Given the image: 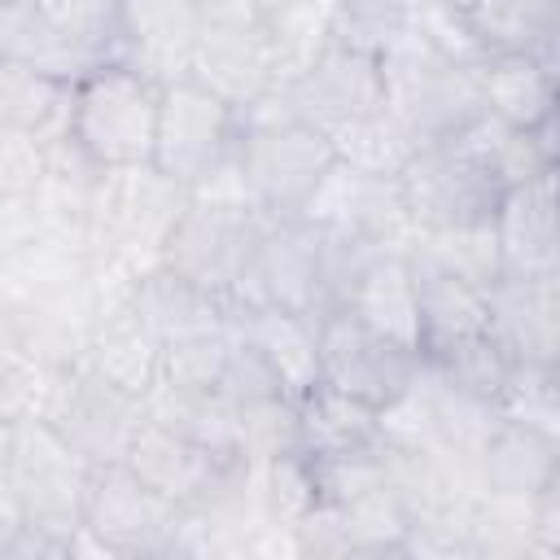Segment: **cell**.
Segmentation results:
<instances>
[{
	"instance_id": "obj_14",
	"label": "cell",
	"mask_w": 560,
	"mask_h": 560,
	"mask_svg": "<svg viewBox=\"0 0 560 560\" xmlns=\"http://www.w3.org/2000/svg\"><path fill=\"white\" fill-rule=\"evenodd\" d=\"M315 228L302 219H280L262 232L245 276L232 289V311L280 306L293 315H319V280H315Z\"/></svg>"
},
{
	"instance_id": "obj_30",
	"label": "cell",
	"mask_w": 560,
	"mask_h": 560,
	"mask_svg": "<svg viewBox=\"0 0 560 560\" xmlns=\"http://www.w3.org/2000/svg\"><path fill=\"white\" fill-rule=\"evenodd\" d=\"M328 144H332V158L337 162H350L368 175H381V179H394L402 171V162L420 149L411 140V131L381 105L372 114H359L341 127L328 131Z\"/></svg>"
},
{
	"instance_id": "obj_13",
	"label": "cell",
	"mask_w": 560,
	"mask_h": 560,
	"mask_svg": "<svg viewBox=\"0 0 560 560\" xmlns=\"http://www.w3.org/2000/svg\"><path fill=\"white\" fill-rule=\"evenodd\" d=\"M302 223L311 228H324V232H354V236H368L385 249H407L411 245V223L402 214V201H398V188L394 179H381V175H368L350 162H337L319 175L315 192L306 197Z\"/></svg>"
},
{
	"instance_id": "obj_15",
	"label": "cell",
	"mask_w": 560,
	"mask_h": 560,
	"mask_svg": "<svg viewBox=\"0 0 560 560\" xmlns=\"http://www.w3.org/2000/svg\"><path fill=\"white\" fill-rule=\"evenodd\" d=\"M197 35H201L197 0H118L114 61H122L158 83L188 79Z\"/></svg>"
},
{
	"instance_id": "obj_25",
	"label": "cell",
	"mask_w": 560,
	"mask_h": 560,
	"mask_svg": "<svg viewBox=\"0 0 560 560\" xmlns=\"http://www.w3.org/2000/svg\"><path fill=\"white\" fill-rule=\"evenodd\" d=\"M477 88H481L486 114L503 118L508 127L538 131L551 122L556 83H551V61H542V57H529V52L486 57L477 66Z\"/></svg>"
},
{
	"instance_id": "obj_21",
	"label": "cell",
	"mask_w": 560,
	"mask_h": 560,
	"mask_svg": "<svg viewBox=\"0 0 560 560\" xmlns=\"http://www.w3.org/2000/svg\"><path fill=\"white\" fill-rule=\"evenodd\" d=\"M556 438L516 424V420H494L490 438L477 451V481L490 494H542L551 486H560V455H556Z\"/></svg>"
},
{
	"instance_id": "obj_23",
	"label": "cell",
	"mask_w": 560,
	"mask_h": 560,
	"mask_svg": "<svg viewBox=\"0 0 560 560\" xmlns=\"http://www.w3.org/2000/svg\"><path fill=\"white\" fill-rule=\"evenodd\" d=\"M346 311L363 319L376 337L420 354V306H416V284L407 267V249H381L368 271L359 276Z\"/></svg>"
},
{
	"instance_id": "obj_32",
	"label": "cell",
	"mask_w": 560,
	"mask_h": 560,
	"mask_svg": "<svg viewBox=\"0 0 560 560\" xmlns=\"http://www.w3.org/2000/svg\"><path fill=\"white\" fill-rule=\"evenodd\" d=\"M424 363L451 389H459L468 398H481L490 407L499 402V394H503V385L512 376V359L490 332H477V337H464V341H455V346H446L438 354H424Z\"/></svg>"
},
{
	"instance_id": "obj_22",
	"label": "cell",
	"mask_w": 560,
	"mask_h": 560,
	"mask_svg": "<svg viewBox=\"0 0 560 560\" xmlns=\"http://www.w3.org/2000/svg\"><path fill=\"white\" fill-rule=\"evenodd\" d=\"M232 328L241 341H249L262 363L276 372L280 389L298 402L306 389L319 385V350H315V319L280 311V306H254L232 311Z\"/></svg>"
},
{
	"instance_id": "obj_41",
	"label": "cell",
	"mask_w": 560,
	"mask_h": 560,
	"mask_svg": "<svg viewBox=\"0 0 560 560\" xmlns=\"http://www.w3.org/2000/svg\"><path fill=\"white\" fill-rule=\"evenodd\" d=\"M9 451H13V424H0V499H4V481H9Z\"/></svg>"
},
{
	"instance_id": "obj_24",
	"label": "cell",
	"mask_w": 560,
	"mask_h": 560,
	"mask_svg": "<svg viewBox=\"0 0 560 560\" xmlns=\"http://www.w3.org/2000/svg\"><path fill=\"white\" fill-rule=\"evenodd\" d=\"M79 363L92 368L96 376H105L109 385H118L122 394L149 398L158 389V372H162V341L131 315V306H118L96 319Z\"/></svg>"
},
{
	"instance_id": "obj_19",
	"label": "cell",
	"mask_w": 560,
	"mask_h": 560,
	"mask_svg": "<svg viewBox=\"0 0 560 560\" xmlns=\"http://www.w3.org/2000/svg\"><path fill=\"white\" fill-rule=\"evenodd\" d=\"M127 306H131V315H136L162 346H166V341H184V337H201V332H219V328L232 324L228 298H219V293H210V289L184 280L179 271H171V267H162V262L149 267V271L136 280Z\"/></svg>"
},
{
	"instance_id": "obj_7",
	"label": "cell",
	"mask_w": 560,
	"mask_h": 560,
	"mask_svg": "<svg viewBox=\"0 0 560 560\" xmlns=\"http://www.w3.org/2000/svg\"><path fill=\"white\" fill-rule=\"evenodd\" d=\"M35 416L88 464H118L144 420V398L122 394L83 363H66L48 372Z\"/></svg>"
},
{
	"instance_id": "obj_37",
	"label": "cell",
	"mask_w": 560,
	"mask_h": 560,
	"mask_svg": "<svg viewBox=\"0 0 560 560\" xmlns=\"http://www.w3.org/2000/svg\"><path fill=\"white\" fill-rule=\"evenodd\" d=\"M48 26H57L66 39L101 52L114 61L118 44V0H31Z\"/></svg>"
},
{
	"instance_id": "obj_17",
	"label": "cell",
	"mask_w": 560,
	"mask_h": 560,
	"mask_svg": "<svg viewBox=\"0 0 560 560\" xmlns=\"http://www.w3.org/2000/svg\"><path fill=\"white\" fill-rule=\"evenodd\" d=\"M188 79H197L201 88L223 96L236 114L249 109L254 101H262L276 88V74H271V57H267L258 22H245V26L201 22V35H197V48L188 61Z\"/></svg>"
},
{
	"instance_id": "obj_31",
	"label": "cell",
	"mask_w": 560,
	"mask_h": 560,
	"mask_svg": "<svg viewBox=\"0 0 560 560\" xmlns=\"http://www.w3.org/2000/svg\"><path fill=\"white\" fill-rule=\"evenodd\" d=\"M254 481H258V490H254L258 512L276 529L293 534V525L319 508V472H315V459L302 446L254 464Z\"/></svg>"
},
{
	"instance_id": "obj_18",
	"label": "cell",
	"mask_w": 560,
	"mask_h": 560,
	"mask_svg": "<svg viewBox=\"0 0 560 560\" xmlns=\"http://www.w3.org/2000/svg\"><path fill=\"white\" fill-rule=\"evenodd\" d=\"M490 324L486 332L508 350L512 363H547L556 368V276L551 280H521L503 276L486 293Z\"/></svg>"
},
{
	"instance_id": "obj_3",
	"label": "cell",
	"mask_w": 560,
	"mask_h": 560,
	"mask_svg": "<svg viewBox=\"0 0 560 560\" xmlns=\"http://www.w3.org/2000/svg\"><path fill=\"white\" fill-rule=\"evenodd\" d=\"M381 83H385V109L411 131L416 144L451 140L486 109L477 70L442 57L411 26L381 52Z\"/></svg>"
},
{
	"instance_id": "obj_20",
	"label": "cell",
	"mask_w": 560,
	"mask_h": 560,
	"mask_svg": "<svg viewBox=\"0 0 560 560\" xmlns=\"http://www.w3.org/2000/svg\"><path fill=\"white\" fill-rule=\"evenodd\" d=\"M407 267H411V284H416V306H420V359L438 354L464 337L486 332L490 311H486V293L464 284L459 276L442 271L429 254H420L416 245H407Z\"/></svg>"
},
{
	"instance_id": "obj_16",
	"label": "cell",
	"mask_w": 560,
	"mask_h": 560,
	"mask_svg": "<svg viewBox=\"0 0 560 560\" xmlns=\"http://www.w3.org/2000/svg\"><path fill=\"white\" fill-rule=\"evenodd\" d=\"M490 228L499 241L503 276L551 280L560 267V254H556V171L503 188Z\"/></svg>"
},
{
	"instance_id": "obj_26",
	"label": "cell",
	"mask_w": 560,
	"mask_h": 560,
	"mask_svg": "<svg viewBox=\"0 0 560 560\" xmlns=\"http://www.w3.org/2000/svg\"><path fill=\"white\" fill-rule=\"evenodd\" d=\"M0 57L22 61L61 83H79L92 66L105 61L101 52L66 39L57 26H48L31 0H0Z\"/></svg>"
},
{
	"instance_id": "obj_33",
	"label": "cell",
	"mask_w": 560,
	"mask_h": 560,
	"mask_svg": "<svg viewBox=\"0 0 560 560\" xmlns=\"http://www.w3.org/2000/svg\"><path fill=\"white\" fill-rule=\"evenodd\" d=\"M411 245L420 254H429L442 271L459 276L464 284H472L481 293H490L503 280V258H499V241H494L490 223L451 228V232H420V236H411Z\"/></svg>"
},
{
	"instance_id": "obj_38",
	"label": "cell",
	"mask_w": 560,
	"mask_h": 560,
	"mask_svg": "<svg viewBox=\"0 0 560 560\" xmlns=\"http://www.w3.org/2000/svg\"><path fill=\"white\" fill-rule=\"evenodd\" d=\"M214 394H219L232 411H245V407L267 402V398H289V394L280 389L276 372L262 363V354H258L249 341L236 337V328H232V350H228V363H223V372H219Z\"/></svg>"
},
{
	"instance_id": "obj_28",
	"label": "cell",
	"mask_w": 560,
	"mask_h": 560,
	"mask_svg": "<svg viewBox=\"0 0 560 560\" xmlns=\"http://www.w3.org/2000/svg\"><path fill=\"white\" fill-rule=\"evenodd\" d=\"M298 446L315 459H332V455H350V451H368L376 446V407L332 389V385H315L306 389L298 402Z\"/></svg>"
},
{
	"instance_id": "obj_6",
	"label": "cell",
	"mask_w": 560,
	"mask_h": 560,
	"mask_svg": "<svg viewBox=\"0 0 560 560\" xmlns=\"http://www.w3.org/2000/svg\"><path fill=\"white\" fill-rule=\"evenodd\" d=\"M394 188L416 232H451V228L490 223L503 197V184L494 179V171L455 140L420 144L394 175Z\"/></svg>"
},
{
	"instance_id": "obj_40",
	"label": "cell",
	"mask_w": 560,
	"mask_h": 560,
	"mask_svg": "<svg viewBox=\"0 0 560 560\" xmlns=\"http://www.w3.org/2000/svg\"><path fill=\"white\" fill-rule=\"evenodd\" d=\"M201 22H228V26H245L262 18V0H197Z\"/></svg>"
},
{
	"instance_id": "obj_39",
	"label": "cell",
	"mask_w": 560,
	"mask_h": 560,
	"mask_svg": "<svg viewBox=\"0 0 560 560\" xmlns=\"http://www.w3.org/2000/svg\"><path fill=\"white\" fill-rule=\"evenodd\" d=\"M39 179H44V140L0 127V201L35 197Z\"/></svg>"
},
{
	"instance_id": "obj_5",
	"label": "cell",
	"mask_w": 560,
	"mask_h": 560,
	"mask_svg": "<svg viewBox=\"0 0 560 560\" xmlns=\"http://www.w3.org/2000/svg\"><path fill=\"white\" fill-rule=\"evenodd\" d=\"M88 468L92 464L70 451L39 416L13 420L4 499L26 529L48 534L52 542H61V551H70V538L83 529Z\"/></svg>"
},
{
	"instance_id": "obj_27",
	"label": "cell",
	"mask_w": 560,
	"mask_h": 560,
	"mask_svg": "<svg viewBox=\"0 0 560 560\" xmlns=\"http://www.w3.org/2000/svg\"><path fill=\"white\" fill-rule=\"evenodd\" d=\"M486 57L529 52L551 61L556 0H451Z\"/></svg>"
},
{
	"instance_id": "obj_4",
	"label": "cell",
	"mask_w": 560,
	"mask_h": 560,
	"mask_svg": "<svg viewBox=\"0 0 560 560\" xmlns=\"http://www.w3.org/2000/svg\"><path fill=\"white\" fill-rule=\"evenodd\" d=\"M162 83L122 66L101 61L70 88V140L96 166L153 162Z\"/></svg>"
},
{
	"instance_id": "obj_2",
	"label": "cell",
	"mask_w": 560,
	"mask_h": 560,
	"mask_svg": "<svg viewBox=\"0 0 560 560\" xmlns=\"http://www.w3.org/2000/svg\"><path fill=\"white\" fill-rule=\"evenodd\" d=\"M236 162L254 206L267 219H298L319 175L332 166V144L319 127L284 114L280 92L271 88L262 101L241 109Z\"/></svg>"
},
{
	"instance_id": "obj_11",
	"label": "cell",
	"mask_w": 560,
	"mask_h": 560,
	"mask_svg": "<svg viewBox=\"0 0 560 560\" xmlns=\"http://www.w3.org/2000/svg\"><path fill=\"white\" fill-rule=\"evenodd\" d=\"M315 350H319V381L368 407H385L420 372V354L376 337L346 306L315 315Z\"/></svg>"
},
{
	"instance_id": "obj_35",
	"label": "cell",
	"mask_w": 560,
	"mask_h": 560,
	"mask_svg": "<svg viewBox=\"0 0 560 560\" xmlns=\"http://www.w3.org/2000/svg\"><path fill=\"white\" fill-rule=\"evenodd\" d=\"M407 31V13L398 0H332L328 9V39L359 48L381 61V52Z\"/></svg>"
},
{
	"instance_id": "obj_12",
	"label": "cell",
	"mask_w": 560,
	"mask_h": 560,
	"mask_svg": "<svg viewBox=\"0 0 560 560\" xmlns=\"http://www.w3.org/2000/svg\"><path fill=\"white\" fill-rule=\"evenodd\" d=\"M280 92V105L289 118L298 122H311L319 127L324 136L359 114H372L385 105V83H381V61L359 52V48H346V44H332L289 83H276Z\"/></svg>"
},
{
	"instance_id": "obj_9",
	"label": "cell",
	"mask_w": 560,
	"mask_h": 560,
	"mask_svg": "<svg viewBox=\"0 0 560 560\" xmlns=\"http://www.w3.org/2000/svg\"><path fill=\"white\" fill-rule=\"evenodd\" d=\"M241 136V114L201 88L197 79H171L162 83L158 101V131H153V166L192 188L201 175H210Z\"/></svg>"
},
{
	"instance_id": "obj_34",
	"label": "cell",
	"mask_w": 560,
	"mask_h": 560,
	"mask_svg": "<svg viewBox=\"0 0 560 560\" xmlns=\"http://www.w3.org/2000/svg\"><path fill=\"white\" fill-rule=\"evenodd\" d=\"M228 350H232V324L219 328V332L166 341V346H162L158 389H175V394H214L219 372H223V363H228Z\"/></svg>"
},
{
	"instance_id": "obj_29",
	"label": "cell",
	"mask_w": 560,
	"mask_h": 560,
	"mask_svg": "<svg viewBox=\"0 0 560 560\" xmlns=\"http://www.w3.org/2000/svg\"><path fill=\"white\" fill-rule=\"evenodd\" d=\"M70 88L22 61L0 57V127L39 136L44 144L70 131Z\"/></svg>"
},
{
	"instance_id": "obj_10",
	"label": "cell",
	"mask_w": 560,
	"mask_h": 560,
	"mask_svg": "<svg viewBox=\"0 0 560 560\" xmlns=\"http://www.w3.org/2000/svg\"><path fill=\"white\" fill-rule=\"evenodd\" d=\"M179 508L162 499L127 459L92 464L83 490V529L105 556H166Z\"/></svg>"
},
{
	"instance_id": "obj_1",
	"label": "cell",
	"mask_w": 560,
	"mask_h": 560,
	"mask_svg": "<svg viewBox=\"0 0 560 560\" xmlns=\"http://www.w3.org/2000/svg\"><path fill=\"white\" fill-rule=\"evenodd\" d=\"M188 188L166 179L153 162L140 166H101L88 192L83 254L88 262H114L131 276H144L162 262L166 232L175 228Z\"/></svg>"
},
{
	"instance_id": "obj_36",
	"label": "cell",
	"mask_w": 560,
	"mask_h": 560,
	"mask_svg": "<svg viewBox=\"0 0 560 560\" xmlns=\"http://www.w3.org/2000/svg\"><path fill=\"white\" fill-rule=\"evenodd\" d=\"M503 420L529 424L547 438H560V398H556V368L547 363H512V376L494 402Z\"/></svg>"
},
{
	"instance_id": "obj_8",
	"label": "cell",
	"mask_w": 560,
	"mask_h": 560,
	"mask_svg": "<svg viewBox=\"0 0 560 560\" xmlns=\"http://www.w3.org/2000/svg\"><path fill=\"white\" fill-rule=\"evenodd\" d=\"M276 219H267L258 206H214V201H184L175 228L162 245V267L179 271L184 280L232 298L236 280L245 276L262 232ZM232 306V302H228Z\"/></svg>"
}]
</instances>
